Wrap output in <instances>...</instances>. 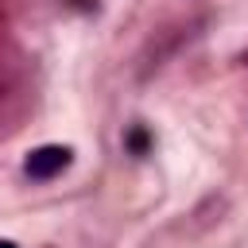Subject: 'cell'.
Segmentation results:
<instances>
[{
	"label": "cell",
	"instance_id": "1",
	"mask_svg": "<svg viewBox=\"0 0 248 248\" xmlns=\"http://www.w3.org/2000/svg\"><path fill=\"white\" fill-rule=\"evenodd\" d=\"M27 174L31 178H54L70 167V147H58V143H46V147H35L27 155Z\"/></svg>",
	"mask_w": 248,
	"mask_h": 248
},
{
	"label": "cell",
	"instance_id": "2",
	"mask_svg": "<svg viewBox=\"0 0 248 248\" xmlns=\"http://www.w3.org/2000/svg\"><path fill=\"white\" fill-rule=\"evenodd\" d=\"M128 147H132L136 155H143V151H147V132H143V128H136V132L128 136Z\"/></svg>",
	"mask_w": 248,
	"mask_h": 248
},
{
	"label": "cell",
	"instance_id": "3",
	"mask_svg": "<svg viewBox=\"0 0 248 248\" xmlns=\"http://www.w3.org/2000/svg\"><path fill=\"white\" fill-rule=\"evenodd\" d=\"M0 248H16V244H8V240H0Z\"/></svg>",
	"mask_w": 248,
	"mask_h": 248
}]
</instances>
